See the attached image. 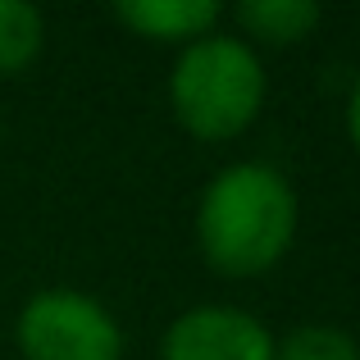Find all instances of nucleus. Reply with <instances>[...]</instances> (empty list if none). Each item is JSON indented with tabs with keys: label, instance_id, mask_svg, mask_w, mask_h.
Segmentation results:
<instances>
[{
	"label": "nucleus",
	"instance_id": "nucleus-1",
	"mask_svg": "<svg viewBox=\"0 0 360 360\" xmlns=\"http://www.w3.org/2000/svg\"><path fill=\"white\" fill-rule=\"evenodd\" d=\"M297 233V196L274 165L242 160L214 174L196 205V242L210 269L255 278L288 255Z\"/></svg>",
	"mask_w": 360,
	"mask_h": 360
},
{
	"label": "nucleus",
	"instance_id": "nucleus-3",
	"mask_svg": "<svg viewBox=\"0 0 360 360\" xmlns=\"http://www.w3.org/2000/svg\"><path fill=\"white\" fill-rule=\"evenodd\" d=\"M18 352L27 360H119L123 333L101 301L73 288H46L18 315Z\"/></svg>",
	"mask_w": 360,
	"mask_h": 360
},
{
	"label": "nucleus",
	"instance_id": "nucleus-5",
	"mask_svg": "<svg viewBox=\"0 0 360 360\" xmlns=\"http://www.w3.org/2000/svg\"><path fill=\"white\" fill-rule=\"evenodd\" d=\"M119 23L146 41H201L219 23L214 0H123L115 9Z\"/></svg>",
	"mask_w": 360,
	"mask_h": 360
},
{
	"label": "nucleus",
	"instance_id": "nucleus-7",
	"mask_svg": "<svg viewBox=\"0 0 360 360\" xmlns=\"http://www.w3.org/2000/svg\"><path fill=\"white\" fill-rule=\"evenodd\" d=\"M41 41H46L41 9L23 5V0H0V78L27 69L41 51Z\"/></svg>",
	"mask_w": 360,
	"mask_h": 360
},
{
	"label": "nucleus",
	"instance_id": "nucleus-8",
	"mask_svg": "<svg viewBox=\"0 0 360 360\" xmlns=\"http://www.w3.org/2000/svg\"><path fill=\"white\" fill-rule=\"evenodd\" d=\"M274 360H360V347L338 324H301L274 342Z\"/></svg>",
	"mask_w": 360,
	"mask_h": 360
},
{
	"label": "nucleus",
	"instance_id": "nucleus-2",
	"mask_svg": "<svg viewBox=\"0 0 360 360\" xmlns=\"http://www.w3.org/2000/svg\"><path fill=\"white\" fill-rule=\"evenodd\" d=\"M174 115L192 137L229 141L255 123L264 105V69L242 37H201L174 64Z\"/></svg>",
	"mask_w": 360,
	"mask_h": 360
},
{
	"label": "nucleus",
	"instance_id": "nucleus-4",
	"mask_svg": "<svg viewBox=\"0 0 360 360\" xmlns=\"http://www.w3.org/2000/svg\"><path fill=\"white\" fill-rule=\"evenodd\" d=\"M160 360H274V338L255 315L233 306H196L174 319Z\"/></svg>",
	"mask_w": 360,
	"mask_h": 360
},
{
	"label": "nucleus",
	"instance_id": "nucleus-9",
	"mask_svg": "<svg viewBox=\"0 0 360 360\" xmlns=\"http://www.w3.org/2000/svg\"><path fill=\"white\" fill-rule=\"evenodd\" d=\"M347 132H352V146L360 150V78L352 87V105H347Z\"/></svg>",
	"mask_w": 360,
	"mask_h": 360
},
{
	"label": "nucleus",
	"instance_id": "nucleus-6",
	"mask_svg": "<svg viewBox=\"0 0 360 360\" xmlns=\"http://www.w3.org/2000/svg\"><path fill=\"white\" fill-rule=\"evenodd\" d=\"M233 18L264 46H292L319 23V5L310 0H242Z\"/></svg>",
	"mask_w": 360,
	"mask_h": 360
}]
</instances>
